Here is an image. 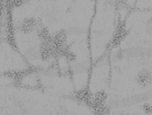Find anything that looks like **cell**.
<instances>
[{
    "instance_id": "obj_6",
    "label": "cell",
    "mask_w": 152,
    "mask_h": 115,
    "mask_svg": "<svg viewBox=\"0 0 152 115\" xmlns=\"http://www.w3.org/2000/svg\"><path fill=\"white\" fill-rule=\"evenodd\" d=\"M37 36L40 40V42L42 41H48L53 38V35L50 33V31L46 26L43 25H39V27L37 28Z\"/></svg>"
},
{
    "instance_id": "obj_9",
    "label": "cell",
    "mask_w": 152,
    "mask_h": 115,
    "mask_svg": "<svg viewBox=\"0 0 152 115\" xmlns=\"http://www.w3.org/2000/svg\"><path fill=\"white\" fill-rule=\"evenodd\" d=\"M53 1H56V0H53Z\"/></svg>"
},
{
    "instance_id": "obj_8",
    "label": "cell",
    "mask_w": 152,
    "mask_h": 115,
    "mask_svg": "<svg viewBox=\"0 0 152 115\" xmlns=\"http://www.w3.org/2000/svg\"><path fill=\"white\" fill-rule=\"evenodd\" d=\"M1 1H2V2H4V1H6V0H1Z\"/></svg>"
},
{
    "instance_id": "obj_4",
    "label": "cell",
    "mask_w": 152,
    "mask_h": 115,
    "mask_svg": "<svg viewBox=\"0 0 152 115\" xmlns=\"http://www.w3.org/2000/svg\"><path fill=\"white\" fill-rule=\"evenodd\" d=\"M124 24H125V22H121V21L117 22V25H116L115 30H114L113 38H111L110 42V46L111 48H114V47H116V46H118L120 43L122 42V40L124 39V37L127 35V31L125 29Z\"/></svg>"
},
{
    "instance_id": "obj_5",
    "label": "cell",
    "mask_w": 152,
    "mask_h": 115,
    "mask_svg": "<svg viewBox=\"0 0 152 115\" xmlns=\"http://www.w3.org/2000/svg\"><path fill=\"white\" fill-rule=\"evenodd\" d=\"M135 79H136V82L138 83L140 86L146 87V86H148L151 83V80H152L151 72L148 69H142V70H140L139 72L137 73Z\"/></svg>"
},
{
    "instance_id": "obj_3",
    "label": "cell",
    "mask_w": 152,
    "mask_h": 115,
    "mask_svg": "<svg viewBox=\"0 0 152 115\" xmlns=\"http://www.w3.org/2000/svg\"><path fill=\"white\" fill-rule=\"evenodd\" d=\"M38 27V20L35 17H25L17 24L15 28L17 31H19L22 34H29L32 33L34 30H37Z\"/></svg>"
},
{
    "instance_id": "obj_7",
    "label": "cell",
    "mask_w": 152,
    "mask_h": 115,
    "mask_svg": "<svg viewBox=\"0 0 152 115\" xmlns=\"http://www.w3.org/2000/svg\"><path fill=\"white\" fill-rule=\"evenodd\" d=\"M30 0H6V1L2 2V5H9L12 9H16V8H20L22 6H24L25 4L28 3Z\"/></svg>"
},
{
    "instance_id": "obj_1",
    "label": "cell",
    "mask_w": 152,
    "mask_h": 115,
    "mask_svg": "<svg viewBox=\"0 0 152 115\" xmlns=\"http://www.w3.org/2000/svg\"><path fill=\"white\" fill-rule=\"evenodd\" d=\"M44 70V68L41 66H35V65H28V67L24 69H20V70H10V71H5L2 74L4 76L8 77V78L14 79L16 82H21L25 77L31 75L33 73L39 72V71Z\"/></svg>"
},
{
    "instance_id": "obj_2",
    "label": "cell",
    "mask_w": 152,
    "mask_h": 115,
    "mask_svg": "<svg viewBox=\"0 0 152 115\" xmlns=\"http://www.w3.org/2000/svg\"><path fill=\"white\" fill-rule=\"evenodd\" d=\"M107 100V94L104 90L96 91L93 96V103H91V108L93 109L94 113L104 114L108 111L105 106Z\"/></svg>"
}]
</instances>
